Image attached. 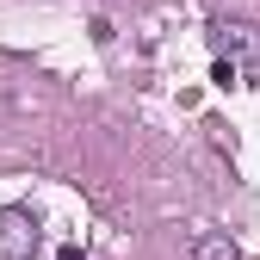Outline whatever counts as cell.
<instances>
[{
	"label": "cell",
	"mask_w": 260,
	"mask_h": 260,
	"mask_svg": "<svg viewBox=\"0 0 260 260\" xmlns=\"http://www.w3.org/2000/svg\"><path fill=\"white\" fill-rule=\"evenodd\" d=\"M38 217L31 211H0V260H38Z\"/></svg>",
	"instance_id": "obj_1"
},
{
	"label": "cell",
	"mask_w": 260,
	"mask_h": 260,
	"mask_svg": "<svg viewBox=\"0 0 260 260\" xmlns=\"http://www.w3.org/2000/svg\"><path fill=\"white\" fill-rule=\"evenodd\" d=\"M217 31V50H223V62H236V69H260V31L254 25H242V19H223V25H211Z\"/></svg>",
	"instance_id": "obj_2"
},
{
	"label": "cell",
	"mask_w": 260,
	"mask_h": 260,
	"mask_svg": "<svg viewBox=\"0 0 260 260\" xmlns=\"http://www.w3.org/2000/svg\"><path fill=\"white\" fill-rule=\"evenodd\" d=\"M192 260H242L230 236H199V248H192Z\"/></svg>",
	"instance_id": "obj_3"
},
{
	"label": "cell",
	"mask_w": 260,
	"mask_h": 260,
	"mask_svg": "<svg viewBox=\"0 0 260 260\" xmlns=\"http://www.w3.org/2000/svg\"><path fill=\"white\" fill-rule=\"evenodd\" d=\"M56 260H87V254L81 248H56Z\"/></svg>",
	"instance_id": "obj_4"
}]
</instances>
